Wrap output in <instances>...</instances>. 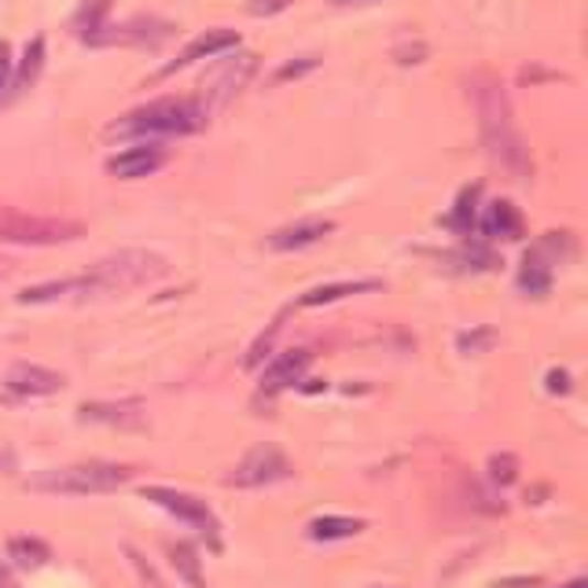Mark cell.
<instances>
[{"instance_id":"obj_31","label":"cell","mask_w":588,"mask_h":588,"mask_svg":"<svg viewBox=\"0 0 588 588\" xmlns=\"http://www.w3.org/2000/svg\"><path fill=\"white\" fill-rule=\"evenodd\" d=\"M0 588H19V585H15V577L8 574V566H4V563H0Z\"/></svg>"},{"instance_id":"obj_34","label":"cell","mask_w":588,"mask_h":588,"mask_svg":"<svg viewBox=\"0 0 588 588\" xmlns=\"http://www.w3.org/2000/svg\"><path fill=\"white\" fill-rule=\"evenodd\" d=\"M0 280H4V261H0Z\"/></svg>"},{"instance_id":"obj_9","label":"cell","mask_w":588,"mask_h":588,"mask_svg":"<svg viewBox=\"0 0 588 588\" xmlns=\"http://www.w3.org/2000/svg\"><path fill=\"white\" fill-rule=\"evenodd\" d=\"M258 59L250 56V52H243V56H232L225 59L221 67H217L210 78H206V89H203V111L210 115L214 107H225L232 96L243 89V85L250 81V74H254Z\"/></svg>"},{"instance_id":"obj_15","label":"cell","mask_w":588,"mask_h":588,"mask_svg":"<svg viewBox=\"0 0 588 588\" xmlns=\"http://www.w3.org/2000/svg\"><path fill=\"white\" fill-rule=\"evenodd\" d=\"M313 361L309 350H291L276 357L265 372H261V390H269V394H276V390H287L294 383H302V375H306V368Z\"/></svg>"},{"instance_id":"obj_17","label":"cell","mask_w":588,"mask_h":588,"mask_svg":"<svg viewBox=\"0 0 588 588\" xmlns=\"http://www.w3.org/2000/svg\"><path fill=\"white\" fill-rule=\"evenodd\" d=\"M379 280H342V283H328V287H313L298 298V306H331V302H342L350 298V294H361V291H375Z\"/></svg>"},{"instance_id":"obj_13","label":"cell","mask_w":588,"mask_h":588,"mask_svg":"<svg viewBox=\"0 0 588 588\" xmlns=\"http://www.w3.org/2000/svg\"><path fill=\"white\" fill-rule=\"evenodd\" d=\"M236 45H239V34H236V30H206V34L195 37L192 45L170 63V67H162V74L184 70V67H192V63H199V59H217L221 52L236 48Z\"/></svg>"},{"instance_id":"obj_26","label":"cell","mask_w":588,"mask_h":588,"mask_svg":"<svg viewBox=\"0 0 588 588\" xmlns=\"http://www.w3.org/2000/svg\"><path fill=\"white\" fill-rule=\"evenodd\" d=\"M287 8H291V0H250V4H247V12L250 15H276V12H287Z\"/></svg>"},{"instance_id":"obj_7","label":"cell","mask_w":588,"mask_h":588,"mask_svg":"<svg viewBox=\"0 0 588 588\" xmlns=\"http://www.w3.org/2000/svg\"><path fill=\"white\" fill-rule=\"evenodd\" d=\"M291 475H294V464L276 449V445H258V449H250L243 460L236 464V471L228 475L225 482L236 489H261V486L287 482Z\"/></svg>"},{"instance_id":"obj_21","label":"cell","mask_w":588,"mask_h":588,"mask_svg":"<svg viewBox=\"0 0 588 588\" xmlns=\"http://www.w3.org/2000/svg\"><path fill=\"white\" fill-rule=\"evenodd\" d=\"M170 563H173V570H177L192 588H206L203 574H199V559H195L192 544H184V541L170 544Z\"/></svg>"},{"instance_id":"obj_12","label":"cell","mask_w":588,"mask_h":588,"mask_svg":"<svg viewBox=\"0 0 588 588\" xmlns=\"http://www.w3.org/2000/svg\"><path fill=\"white\" fill-rule=\"evenodd\" d=\"M162 162H166V151H162L159 144H140V148L118 151L115 159H107V173L118 177V181H137V177L155 173Z\"/></svg>"},{"instance_id":"obj_33","label":"cell","mask_w":588,"mask_h":588,"mask_svg":"<svg viewBox=\"0 0 588 588\" xmlns=\"http://www.w3.org/2000/svg\"><path fill=\"white\" fill-rule=\"evenodd\" d=\"M335 4H368V0H335Z\"/></svg>"},{"instance_id":"obj_16","label":"cell","mask_w":588,"mask_h":588,"mask_svg":"<svg viewBox=\"0 0 588 588\" xmlns=\"http://www.w3.org/2000/svg\"><path fill=\"white\" fill-rule=\"evenodd\" d=\"M482 232L489 239H519L522 236V214L515 210V203L493 199L482 214Z\"/></svg>"},{"instance_id":"obj_2","label":"cell","mask_w":588,"mask_h":588,"mask_svg":"<svg viewBox=\"0 0 588 588\" xmlns=\"http://www.w3.org/2000/svg\"><path fill=\"white\" fill-rule=\"evenodd\" d=\"M170 272V261L155 250H118L111 258H100L85 272V298H100V294H126L148 283L162 280Z\"/></svg>"},{"instance_id":"obj_32","label":"cell","mask_w":588,"mask_h":588,"mask_svg":"<svg viewBox=\"0 0 588 588\" xmlns=\"http://www.w3.org/2000/svg\"><path fill=\"white\" fill-rule=\"evenodd\" d=\"M563 588H588V585H585V577H577V581H570V585H563Z\"/></svg>"},{"instance_id":"obj_1","label":"cell","mask_w":588,"mask_h":588,"mask_svg":"<svg viewBox=\"0 0 588 588\" xmlns=\"http://www.w3.org/2000/svg\"><path fill=\"white\" fill-rule=\"evenodd\" d=\"M467 89H471V100H475L486 155L493 159V166L504 170L511 181L526 184L533 177V159H530L526 140H522L519 126H515V115H511L504 85H500L493 74H471Z\"/></svg>"},{"instance_id":"obj_30","label":"cell","mask_w":588,"mask_h":588,"mask_svg":"<svg viewBox=\"0 0 588 588\" xmlns=\"http://www.w3.org/2000/svg\"><path fill=\"white\" fill-rule=\"evenodd\" d=\"M15 467V453L8 445H0V471H12Z\"/></svg>"},{"instance_id":"obj_4","label":"cell","mask_w":588,"mask_h":588,"mask_svg":"<svg viewBox=\"0 0 588 588\" xmlns=\"http://www.w3.org/2000/svg\"><path fill=\"white\" fill-rule=\"evenodd\" d=\"M129 478H133L129 467L89 460L70 467H48V471L30 478L26 486L37 489V493H56V497H92V493H111V489L126 486Z\"/></svg>"},{"instance_id":"obj_28","label":"cell","mask_w":588,"mask_h":588,"mask_svg":"<svg viewBox=\"0 0 588 588\" xmlns=\"http://www.w3.org/2000/svg\"><path fill=\"white\" fill-rule=\"evenodd\" d=\"M548 390L552 394H566L570 390V372H548Z\"/></svg>"},{"instance_id":"obj_19","label":"cell","mask_w":588,"mask_h":588,"mask_svg":"<svg viewBox=\"0 0 588 588\" xmlns=\"http://www.w3.org/2000/svg\"><path fill=\"white\" fill-rule=\"evenodd\" d=\"M364 522L361 519H342V515H324L309 526V537L313 541H342V537H353V533H361Z\"/></svg>"},{"instance_id":"obj_11","label":"cell","mask_w":588,"mask_h":588,"mask_svg":"<svg viewBox=\"0 0 588 588\" xmlns=\"http://www.w3.org/2000/svg\"><path fill=\"white\" fill-rule=\"evenodd\" d=\"M4 386L12 390V394H23V398H48V394H59L63 386H67V379L59 372H52L45 364H12L4 375Z\"/></svg>"},{"instance_id":"obj_23","label":"cell","mask_w":588,"mask_h":588,"mask_svg":"<svg viewBox=\"0 0 588 588\" xmlns=\"http://www.w3.org/2000/svg\"><path fill=\"white\" fill-rule=\"evenodd\" d=\"M475 199H478V188H464L460 203H456V214L449 217L453 228H460V232H467V228H471V221H475Z\"/></svg>"},{"instance_id":"obj_8","label":"cell","mask_w":588,"mask_h":588,"mask_svg":"<svg viewBox=\"0 0 588 588\" xmlns=\"http://www.w3.org/2000/svg\"><path fill=\"white\" fill-rule=\"evenodd\" d=\"M144 500H151V504H159V508H166L170 515L192 522L195 530L210 537V544H217V530H221V526H217L214 511L206 508V500H195V497L177 493V489H166V486H148L144 489Z\"/></svg>"},{"instance_id":"obj_22","label":"cell","mask_w":588,"mask_h":588,"mask_svg":"<svg viewBox=\"0 0 588 588\" xmlns=\"http://www.w3.org/2000/svg\"><path fill=\"white\" fill-rule=\"evenodd\" d=\"M8 555H12L19 566H45L52 552H48V544L37 537H15V541H8Z\"/></svg>"},{"instance_id":"obj_25","label":"cell","mask_w":588,"mask_h":588,"mask_svg":"<svg viewBox=\"0 0 588 588\" xmlns=\"http://www.w3.org/2000/svg\"><path fill=\"white\" fill-rule=\"evenodd\" d=\"M493 342H497V335L489 331V328L475 331V335H460V350H464V353H482V350H489Z\"/></svg>"},{"instance_id":"obj_5","label":"cell","mask_w":588,"mask_h":588,"mask_svg":"<svg viewBox=\"0 0 588 588\" xmlns=\"http://www.w3.org/2000/svg\"><path fill=\"white\" fill-rule=\"evenodd\" d=\"M85 228L67 217H41V214H23L12 206H0V239L8 243H23V247H56L81 239Z\"/></svg>"},{"instance_id":"obj_29","label":"cell","mask_w":588,"mask_h":588,"mask_svg":"<svg viewBox=\"0 0 588 588\" xmlns=\"http://www.w3.org/2000/svg\"><path fill=\"white\" fill-rule=\"evenodd\" d=\"M313 67H317V59H306V63H291V67H283V70L276 74V78H280V81H283V78H298L302 70H313Z\"/></svg>"},{"instance_id":"obj_3","label":"cell","mask_w":588,"mask_h":588,"mask_svg":"<svg viewBox=\"0 0 588 588\" xmlns=\"http://www.w3.org/2000/svg\"><path fill=\"white\" fill-rule=\"evenodd\" d=\"M206 126V111L199 100H155L148 107H137L126 118L107 129V137H133V140H151V137H184Z\"/></svg>"},{"instance_id":"obj_27","label":"cell","mask_w":588,"mask_h":588,"mask_svg":"<svg viewBox=\"0 0 588 588\" xmlns=\"http://www.w3.org/2000/svg\"><path fill=\"white\" fill-rule=\"evenodd\" d=\"M8 78H12V48H8V41H0V96L8 89Z\"/></svg>"},{"instance_id":"obj_6","label":"cell","mask_w":588,"mask_h":588,"mask_svg":"<svg viewBox=\"0 0 588 588\" xmlns=\"http://www.w3.org/2000/svg\"><path fill=\"white\" fill-rule=\"evenodd\" d=\"M574 250V239L570 232H548L541 239L537 247L526 250V258H522V269H519V287L533 294V298H541V294H548L552 287V276H555V265H563L566 254Z\"/></svg>"},{"instance_id":"obj_20","label":"cell","mask_w":588,"mask_h":588,"mask_svg":"<svg viewBox=\"0 0 588 588\" xmlns=\"http://www.w3.org/2000/svg\"><path fill=\"white\" fill-rule=\"evenodd\" d=\"M107 12H111V0H85L81 12H78V19H74L78 34H81L85 41H89V45H92V37H96V34H104V19H107Z\"/></svg>"},{"instance_id":"obj_18","label":"cell","mask_w":588,"mask_h":588,"mask_svg":"<svg viewBox=\"0 0 588 588\" xmlns=\"http://www.w3.org/2000/svg\"><path fill=\"white\" fill-rule=\"evenodd\" d=\"M41 70H45V37H34L26 45V52H23V63H19L12 92H26L30 85L41 78Z\"/></svg>"},{"instance_id":"obj_10","label":"cell","mask_w":588,"mask_h":588,"mask_svg":"<svg viewBox=\"0 0 588 588\" xmlns=\"http://www.w3.org/2000/svg\"><path fill=\"white\" fill-rule=\"evenodd\" d=\"M78 420L104 423V427L137 431V427H148V405L137 398L133 401H92V405L78 409Z\"/></svg>"},{"instance_id":"obj_24","label":"cell","mask_w":588,"mask_h":588,"mask_svg":"<svg viewBox=\"0 0 588 588\" xmlns=\"http://www.w3.org/2000/svg\"><path fill=\"white\" fill-rule=\"evenodd\" d=\"M515 475H519V460L511 453L493 456V460H489V478H493V482L508 486V482H515Z\"/></svg>"},{"instance_id":"obj_14","label":"cell","mask_w":588,"mask_h":588,"mask_svg":"<svg viewBox=\"0 0 588 588\" xmlns=\"http://www.w3.org/2000/svg\"><path fill=\"white\" fill-rule=\"evenodd\" d=\"M331 232H335V221H324V217H309V221L276 228V232L269 236V250H280V254H287V250H306V247H317L320 239L331 236Z\"/></svg>"}]
</instances>
